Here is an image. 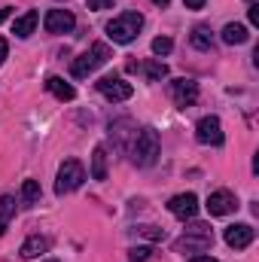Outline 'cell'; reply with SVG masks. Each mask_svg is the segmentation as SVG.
<instances>
[{
    "mask_svg": "<svg viewBox=\"0 0 259 262\" xmlns=\"http://www.w3.org/2000/svg\"><path fill=\"white\" fill-rule=\"evenodd\" d=\"M159 159V131L156 128H140L134 134V143H131V162L137 168H149L153 162Z\"/></svg>",
    "mask_w": 259,
    "mask_h": 262,
    "instance_id": "obj_1",
    "label": "cell"
},
{
    "mask_svg": "<svg viewBox=\"0 0 259 262\" xmlns=\"http://www.w3.org/2000/svg\"><path fill=\"white\" fill-rule=\"evenodd\" d=\"M213 244V232H210V226L207 223H195L189 220V226H186V232H183V238H177V250L183 253H204L207 247Z\"/></svg>",
    "mask_w": 259,
    "mask_h": 262,
    "instance_id": "obj_2",
    "label": "cell"
},
{
    "mask_svg": "<svg viewBox=\"0 0 259 262\" xmlns=\"http://www.w3.org/2000/svg\"><path fill=\"white\" fill-rule=\"evenodd\" d=\"M140 28H143V15L140 12H122V15H116L110 25H107V37L113 40V43H131L137 34H140Z\"/></svg>",
    "mask_w": 259,
    "mask_h": 262,
    "instance_id": "obj_3",
    "label": "cell"
},
{
    "mask_svg": "<svg viewBox=\"0 0 259 262\" xmlns=\"http://www.w3.org/2000/svg\"><path fill=\"white\" fill-rule=\"evenodd\" d=\"M110 61V46L107 43H95L89 52H82L76 61H73V67H70V73L76 76V79H85L89 73H95L101 64H107Z\"/></svg>",
    "mask_w": 259,
    "mask_h": 262,
    "instance_id": "obj_4",
    "label": "cell"
},
{
    "mask_svg": "<svg viewBox=\"0 0 259 262\" xmlns=\"http://www.w3.org/2000/svg\"><path fill=\"white\" fill-rule=\"evenodd\" d=\"M82 180H85V168H82V162L67 159L64 165L58 168V183H55V192H58V195H67V192L79 189V186H82Z\"/></svg>",
    "mask_w": 259,
    "mask_h": 262,
    "instance_id": "obj_5",
    "label": "cell"
},
{
    "mask_svg": "<svg viewBox=\"0 0 259 262\" xmlns=\"http://www.w3.org/2000/svg\"><path fill=\"white\" fill-rule=\"evenodd\" d=\"M95 85H98V92H101L107 101H113V104H119V101H128L131 95H134L131 82L119 79V76H101Z\"/></svg>",
    "mask_w": 259,
    "mask_h": 262,
    "instance_id": "obj_6",
    "label": "cell"
},
{
    "mask_svg": "<svg viewBox=\"0 0 259 262\" xmlns=\"http://www.w3.org/2000/svg\"><path fill=\"white\" fill-rule=\"evenodd\" d=\"M195 137H198V143H204V146H220V143H223V125H220V119H217V116L198 119Z\"/></svg>",
    "mask_w": 259,
    "mask_h": 262,
    "instance_id": "obj_7",
    "label": "cell"
},
{
    "mask_svg": "<svg viewBox=\"0 0 259 262\" xmlns=\"http://www.w3.org/2000/svg\"><path fill=\"white\" fill-rule=\"evenodd\" d=\"M168 210H171L177 220L189 223V220H195V213H198V198H195L192 192H180V195H174L168 201Z\"/></svg>",
    "mask_w": 259,
    "mask_h": 262,
    "instance_id": "obj_8",
    "label": "cell"
},
{
    "mask_svg": "<svg viewBox=\"0 0 259 262\" xmlns=\"http://www.w3.org/2000/svg\"><path fill=\"white\" fill-rule=\"evenodd\" d=\"M207 213L210 216H226V213H232L235 207H238V198L232 195L229 189H217V192H210L207 195Z\"/></svg>",
    "mask_w": 259,
    "mask_h": 262,
    "instance_id": "obj_9",
    "label": "cell"
},
{
    "mask_svg": "<svg viewBox=\"0 0 259 262\" xmlns=\"http://www.w3.org/2000/svg\"><path fill=\"white\" fill-rule=\"evenodd\" d=\"M43 25H46L49 34H70L73 25H76V18H73L70 9H49L46 18H43Z\"/></svg>",
    "mask_w": 259,
    "mask_h": 262,
    "instance_id": "obj_10",
    "label": "cell"
},
{
    "mask_svg": "<svg viewBox=\"0 0 259 262\" xmlns=\"http://www.w3.org/2000/svg\"><path fill=\"white\" fill-rule=\"evenodd\" d=\"M171 98L177 101V107H192L198 101V82L195 79H174L171 82Z\"/></svg>",
    "mask_w": 259,
    "mask_h": 262,
    "instance_id": "obj_11",
    "label": "cell"
},
{
    "mask_svg": "<svg viewBox=\"0 0 259 262\" xmlns=\"http://www.w3.org/2000/svg\"><path fill=\"white\" fill-rule=\"evenodd\" d=\"M253 238H256V232H253V226H250V223H235V226H229V229H226V244H229V247H235V250L250 247V244H253Z\"/></svg>",
    "mask_w": 259,
    "mask_h": 262,
    "instance_id": "obj_12",
    "label": "cell"
},
{
    "mask_svg": "<svg viewBox=\"0 0 259 262\" xmlns=\"http://www.w3.org/2000/svg\"><path fill=\"white\" fill-rule=\"evenodd\" d=\"M49 250V238H43V235H31L25 244H21V259H37V256H43Z\"/></svg>",
    "mask_w": 259,
    "mask_h": 262,
    "instance_id": "obj_13",
    "label": "cell"
},
{
    "mask_svg": "<svg viewBox=\"0 0 259 262\" xmlns=\"http://www.w3.org/2000/svg\"><path fill=\"white\" fill-rule=\"evenodd\" d=\"M128 70H140L149 82H162L165 76H168V67L162 64V61H146V64H137V61H131Z\"/></svg>",
    "mask_w": 259,
    "mask_h": 262,
    "instance_id": "obj_14",
    "label": "cell"
},
{
    "mask_svg": "<svg viewBox=\"0 0 259 262\" xmlns=\"http://www.w3.org/2000/svg\"><path fill=\"white\" fill-rule=\"evenodd\" d=\"M37 18H40V15H37L34 9H31V12H25L21 18H15V25H12V34H15L18 40H28V37L34 34V28H37Z\"/></svg>",
    "mask_w": 259,
    "mask_h": 262,
    "instance_id": "obj_15",
    "label": "cell"
},
{
    "mask_svg": "<svg viewBox=\"0 0 259 262\" xmlns=\"http://www.w3.org/2000/svg\"><path fill=\"white\" fill-rule=\"evenodd\" d=\"M46 89H49L58 101H73V98H76V89H73L70 82H64L61 76H49V79H46Z\"/></svg>",
    "mask_w": 259,
    "mask_h": 262,
    "instance_id": "obj_16",
    "label": "cell"
},
{
    "mask_svg": "<svg viewBox=\"0 0 259 262\" xmlns=\"http://www.w3.org/2000/svg\"><path fill=\"white\" fill-rule=\"evenodd\" d=\"M92 177L95 180H107V146L98 143L92 152Z\"/></svg>",
    "mask_w": 259,
    "mask_h": 262,
    "instance_id": "obj_17",
    "label": "cell"
},
{
    "mask_svg": "<svg viewBox=\"0 0 259 262\" xmlns=\"http://www.w3.org/2000/svg\"><path fill=\"white\" fill-rule=\"evenodd\" d=\"M250 40V34H247V28L244 25H226L223 28V43H229V46H241V43H247Z\"/></svg>",
    "mask_w": 259,
    "mask_h": 262,
    "instance_id": "obj_18",
    "label": "cell"
},
{
    "mask_svg": "<svg viewBox=\"0 0 259 262\" xmlns=\"http://www.w3.org/2000/svg\"><path fill=\"white\" fill-rule=\"evenodd\" d=\"M189 40H192V46H195V49L207 52V49L213 46V31H210V28H204V25H198V28L192 31V37H189Z\"/></svg>",
    "mask_w": 259,
    "mask_h": 262,
    "instance_id": "obj_19",
    "label": "cell"
},
{
    "mask_svg": "<svg viewBox=\"0 0 259 262\" xmlns=\"http://www.w3.org/2000/svg\"><path fill=\"white\" fill-rule=\"evenodd\" d=\"M21 201L25 204H37L40 201V183L37 180H25L21 183Z\"/></svg>",
    "mask_w": 259,
    "mask_h": 262,
    "instance_id": "obj_20",
    "label": "cell"
},
{
    "mask_svg": "<svg viewBox=\"0 0 259 262\" xmlns=\"http://www.w3.org/2000/svg\"><path fill=\"white\" fill-rule=\"evenodd\" d=\"M171 49H174L171 37H156V40H153V52H156V55H171Z\"/></svg>",
    "mask_w": 259,
    "mask_h": 262,
    "instance_id": "obj_21",
    "label": "cell"
},
{
    "mask_svg": "<svg viewBox=\"0 0 259 262\" xmlns=\"http://www.w3.org/2000/svg\"><path fill=\"white\" fill-rule=\"evenodd\" d=\"M12 213H15V201H12L9 195H3L0 198V223H6Z\"/></svg>",
    "mask_w": 259,
    "mask_h": 262,
    "instance_id": "obj_22",
    "label": "cell"
},
{
    "mask_svg": "<svg viewBox=\"0 0 259 262\" xmlns=\"http://www.w3.org/2000/svg\"><path fill=\"white\" fill-rule=\"evenodd\" d=\"M143 238H149V241H165V229H156V226H140L137 229Z\"/></svg>",
    "mask_w": 259,
    "mask_h": 262,
    "instance_id": "obj_23",
    "label": "cell"
},
{
    "mask_svg": "<svg viewBox=\"0 0 259 262\" xmlns=\"http://www.w3.org/2000/svg\"><path fill=\"white\" fill-rule=\"evenodd\" d=\"M149 253H153L149 247H134V250H131V262H143Z\"/></svg>",
    "mask_w": 259,
    "mask_h": 262,
    "instance_id": "obj_24",
    "label": "cell"
},
{
    "mask_svg": "<svg viewBox=\"0 0 259 262\" xmlns=\"http://www.w3.org/2000/svg\"><path fill=\"white\" fill-rule=\"evenodd\" d=\"M85 6H89V9H110L113 0H85Z\"/></svg>",
    "mask_w": 259,
    "mask_h": 262,
    "instance_id": "obj_25",
    "label": "cell"
},
{
    "mask_svg": "<svg viewBox=\"0 0 259 262\" xmlns=\"http://www.w3.org/2000/svg\"><path fill=\"white\" fill-rule=\"evenodd\" d=\"M247 15H250V25H259V3H250Z\"/></svg>",
    "mask_w": 259,
    "mask_h": 262,
    "instance_id": "obj_26",
    "label": "cell"
},
{
    "mask_svg": "<svg viewBox=\"0 0 259 262\" xmlns=\"http://www.w3.org/2000/svg\"><path fill=\"white\" fill-rule=\"evenodd\" d=\"M204 3H207V0H183V6H186V9H201Z\"/></svg>",
    "mask_w": 259,
    "mask_h": 262,
    "instance_id": "obj_27",
    "label": "cell"
},
{
    "mask_svg": "<svg viewBox=\"0 0 259 262\" xmlns=\"http://www.w3.org/2000/svg\"><path fill=\"white\" fill-rule=\"evenodd\" d=\"M6 52H9V43H6V40H0V64L6 61Z\"/></svg>",
    "mask_w": 259,
    "mask_h": 262,
    "instance_id": "obj_28",
    "label": "cell"
},
{
    "mask_svg": "<svg viewBox=\"0 0 259 262\" xmlns=\"http://www.w3.org/2000/svg\"><path fill=\"white\" fill-rule=\"evenodd\" d=\"M189 262H217V259H213V256H192Z\"/></svg>",
    "mask_w": 259,
    "mask_h": 262,
    "instance_id": "obj_29",
    "label": "cell"
},
{
    "mask_svg": "<svg viewBox=\"0 0 259 262\" xmlns=\"http://www.w3.org/2000/svg\"><path fill=\"white\" fill-rule=\"evenodd\" d=\"M6 18H9V9H0V25H3Z\"/></svg>",
    "mask_w": 259,
    "mask_h": 262,
    "instance_id": "obj_30",
    "label": "cell"
},
{
    "mask_svg": "<svg viewBox=\"0 0 259 262\" xmlns=\"http://www.w3.org/2000/svg\"><path fill=\"white\" fill-rule=\"evenodd\" d=\"M153 3H156V6H168L171 0H153Z\"/></svg>",
    "mask_w": 259,
    "mask_h": 262,
    "instance_id": "obj_31",
    "label": "cell"
},
{
    "mask_svg": "<svg viewBox=\"0 0 259 262\" xmlns=\"http://www.w3.org/2000/svg\"><path fill=\"white\" fill-rule=\"evenodd\" d=\"M0 235H3V223H0Z\"/></svg>",
    "mask_w": 259,
    "mask_h": 262,
    "instance_id": "obj_32",
    "label": "cell"
},
{
    "mask_svg": "<svg viewBox=\"0 0 259 262\" xmlns=\"http://www.w3.org/2000/svg\"><path fill=\"white\" fill-rule=\"evenodd\" d=\"M46 262H55V259H46Z\"/></svg>",
    "mask_w": 259,
    "mask_h": 262,
    "instance_id": "obj_33",
    "label": "cell"
}]
</instances>
